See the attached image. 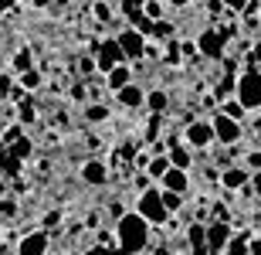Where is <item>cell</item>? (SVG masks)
<instances>
[{
	"label": "cell",
	"instance_id": "1",
	"mask_svg": "<svg viewBox=\"0 0 261 255\" xmlns=\"http://www.w3.org/2000/svg\"><path fill=\"white\" fill-rule=\"evenodd\" d=\"M119 245H122V252L126 255H136L143 252L146 242H149V221H146L139 211H129V215L119 218Z\"/></svg>",
	"mask_w": 261,
	"mask_h": 255
},
{
	"label": "cell",
	"instance_id": "2",
	"mask_svg": "<svg viewBox=\"0 0 261 255\" xmlns=\"http://www.w3.org/2000/svg\"><path fill=\"white\" fill-rule=\"evenodd\" d=\"M136 211H139V215H143L149 225H163L166 215H170V211L163 207V197H160V191H156V187H146L143 194H139V201H136Z\"/></svg>",
	"mask_w": 261,
	"mask_h": 255
},
{
	"label": "cell",
	"instance_id": "3",
	"mask_svg": "<svg viewBox=\"0 0 261 255\" xmlns=\"http://www.w3.org/2000/svg\"><path fill=\"white\" fill-rule=\"evenodd\" d=\"M238 102L244 109H258L261 106V72L258 68H248L238 79Z\"/></svg>",
	"mask_w": 261,
	"mask_h": 255
},
{
	"label": "cell",
	"instance_id": "4",
	"mask_svg": "<svg viewBox=\"0 0 261 255\" xmlns=\"http://www.w3.org/2000/svg\"><path fill=\"white\" fill-rule=\"evenodd\" d=\"M214 140L217 143H224V147H234L238 140H241V123L238 119H231V116H224V112H217L214 116Z\"/></svg>",
	"mask_w": 261,
	"mask_h": 255
},
{
	"label": "cell",
	"instance_id": "5",
	"mask_svg": "<svg viewBox=\"0 0 261 255\" xmlns=\"http://www.w3.org/2000/svg\"><path fill=\"white\" fill-rule=\"evenodd\" d=\"M126 61V55H122V48H119L116 38H109L98 44V58H95V68L102 72V75H109V72L116 68V65H122Z\"/></svg>",
	"mask_w": 261,
	"mask_h": 255
},
{
	"label": "cell",
	"instance_id": "6",
	"mask_svg": "<svg viewBox=\"0 0 261 255\" xmlns=\"http://www.w3.org/2000/svg\"><path fill=\"white\" fill-rule=\"evenodd\" d=\"M224 41H227V38H224L221 31L207 28V31H200V38H197V51H200L203 58H214V61H217L224 55Z\"/></svg>",
	"mask_w": 261,
	"mask_h": 255
},
{
	"label": "cell",
	"instance_id": "7",
	"mask_svg": "<svg viewBox=\"0 0 261 255\" xmlns=\"http://www.w3.org/2000/svg\"><path fill=\"white\" fill-rule=\"evenodd\" d=\"M116 41H119V48H122V55H126V58H133V61L146 55V38H143L136 28H126Z\"/></svg>",
	"mask_w": 261,
	"mask_h": 255
},
{
	"label": "cell",
	"instance_id": "8",
	"mask_svg": "<svg viewBox=\"0 0 261 255\" xmlns=\"http://www.w3.org/2000/svg\"><path fill=\"white\" fill-rule=\"evenodd\" d=\"M184 136H187V143H190L194 150H203V147L214 143V126L211 123H190Z\"/></svg>",
	"mask_w": 261,
	"mask_h": 255
},
{
	"label": "cell",
	"instance_id": "9",
	"mask_svg": "<svg viewBox=\"0 0 261 255\" xmlns=\"http://www.w3.org/2000/svg\"><path fill=\"white\" fill-rule=\"evenodd\" d=\"M231 225L227 221H214V225H207V248L211 252H224V245L231 242Z\"/></svg>",
	"mask_w": 261,
	"mask_h": 255
},
{
	"label": "cell",
	"instance_id": "10",
	"mask_svg": "<svg viewBox=\"0 0 261 255\" xmlns=\"http://www.w3.org/2000/svg\"><path fill=\"white\" fill-rule=\"evenodd\" d=\"M160 184H163V191H176V194H187V191H190V177H187V170L170 167L163 177H160Z\"/></svg>",
	"mask_w": 261,
	"mask_h": 255
},
{
	"label": "cell",
	"instance_id": "11",
	"mask_svg": "<svg viewBox=\"0 0 261 255\" xmlns=\"http://www.w3.org/2000/svg\"><path fill=\"white\" fill-rule=\"evenodd\" d=\"M44 252H48V235L44 231H31L17 245V255H44Z\"/></svg>",
	"mask_w": 261,
	"mask_h": 255
},
{
	"label": "cell",
	"instance_id": "12",
	"mask_svg": "<svg viewBox=\"0 0 261 255\" xmlns=\"http://www.w3.org/2000/svg\"><path fill=\"white\" fill-rule=\"evenodd\" d=\"M116 96H119V102H122L126 109H139V106L146 102V92H143L139 85H136V82H129V85H122V88L116 92Z\"/></svg>",
	"mask_w": 261,
	"mask_h": 255
},
{
	"label": "cell",
	"instance_id": "13",
	"mask_svg": "<svg viewBox=\"0 0 261 255\" xmlns=\"http://www.w3.org/2000/svg\"><path fill=\"white\" fill-rule=\"evenodd\" d=\"M221 184L227 187V191H241V187H248L251 180H248V167H227L221 174Z\"/></svg>",
	"mask_w": 261,
	"mask_h": 255
},
{
	"label": "cell",
	"instance_id": "14",
	"mask_svg": "<svg viewBox=\"0 0 261 255\" xmlns=\"http://www.w3.org/2000/svg\"><path fill=\"white\" fill-rule=\"evenodd\" d=\"M82 177H85V184H106L109 180V167L102 164V160H88L85 167H82Z\"/></svg>",
	"mask_w": 261,
	"mask_h": 255
},
{
	"label": "cell",
	"instance_id": "15",
	"mask_svg": "<svg viewBox=\"0 0 261 255\" xmlns=\"http://www.w3.org/2000/svg\"><path fill=\"white\" fill-rule=\"evenodd\" d=\"M106 79H109L106 85L112 88V92H119V88H122V85H129V82H133V75H129V68H126V65H116V68L109 72Z\"/></svg>",
	"mask_w": 261,
	"mask_h": 255
},
{
	"label": "cell",
	"instance_id": "16",
	"mask_svg": "<svg viewBox=\"0 0 261 255\" xmlns=\"http://www.w3.org/2000/svg\"><path fill=\"white\" fill-rule=\"evenodd\" d=\"M251 248V235H231V242L224 245V255H248Z\"/></svg>",
	"mask_w": 261,
	"mask_h": 255
},
{
	"label": "cell",
	"instance_id": "17",
	"mask_svg": "<svg viewBox=\"0 0 261 255\" xmlns=\"http://www.w3.org/2000/svg\"><path fill=\"white\" fill-rule=\"evenodd\" d=\"M143 106H149V112H156V116H160V112H166L170 99H166V92L160 88V92H149V96H146V102H143Z\"/></svg>",
	"mask_w": 261,
	"mask_h": 255
},
{
	"label": "cell",
	"instance_id": "18",
	"mask_svg": "<svg viewBox=\"0 0 261 255\" xmlns=\"http://www.w3.org/2000/svg\"><path fill=\"white\" fill-rule=\"evenodd\" d=\"M170 167H173V164H170V157H163V153H156V157L149 160V167H146V170H149V177H156V180H160V177H163Z\"/></svg>",
	"mask_w": 261,
	"mask_h": 255
},
{
	"label": "cell",
	"instance_id": "19",
	"mask_svg": "<svg viewBox=\"0 0 261 255\" xmlns=\"http://www.w3.org/2000/svg\"><path fill=\"white\" fill-rule=\"evenodd\" d=\"M0 170H4L7 177L20 174V157H17V153H10V150H7V153H0Z\"/></svg>",
	"mask_w": 261,
	"mask_h": 255
},
{
	"label": "cell",
	"instance_id": "20",
	"mask_svg": "<svg viewBox=\"0 0 261 255\" xmlns=\"http://www.w3.org/2000/svg\"><path fill=\"white\" fill-rule=\"evenodd\" d=\"M170 164L180 167V170H187V167H190V150H187V147H173V150H170Z\"/></svg>",
	"mask_w": 261,
	"mask_h": 255
},
{
	"label": "cell",
	"instance_id": "21",
	"mask_svg": "<svg viewBox=\"0 0 261 255\" xmlns=\"http://www.w3.org/2000/svg\"><path fill=\"white\" fill-rule=\"evenodd\" d=\"M160 197H163L166 211H180V204H184V194H176V191H160Z\"/></svg>",
	"mask_w": 261,
	"mask_h": 255
},
{
	"label": "cell",
	"instance_id": "22",
	"mask_svg": "<svg viewBox=\"0 0 261 255\" xmlns=\"http://www.w3.org/2000/svg\"><path fill=\"white\" fill-rule=\"evenodd\" d=\"M41 85V72L38 68H28V72H20V88H38Z\"/></svg>",
	"mask_w": 261,
	"mask_h": 255
},
{
	"label": "cell",
	"instance_id": "23",
	"mask_svg": "<svg viewBox=\"0 0 261 255\" xmlns=\"http://www.w3.org/2000/svg\"><path fill=\"white\" fill-rule=\"evenodd\" d=\"M187 238H190V245H207V228L203 225H190L187 228Z\"/></svg>",
	"mask_w": 261,
	"mask_h": 255
},
{
	"label": "cell",
	"instance_id": "24",
	"mask_svg": "<svg viewBox=\"0 0 261 255\" xmlns=\"http://www.w3.org/2000/svg\"><path fill=\"white\" fill-rule=\"evenodd\" d=\"M85 119H88V123H102V119H109V109L95 102V106H88V109H85Z\"/></svg>",
	"mask_w": 261,
	"mask_h": 255
},
{
	"label": "cell",
	"instance_id": "25",
	"mask_svg": "<svg viewBox=\"0 0 261 255\" xmlns=\"http://www.w3.org/2000/svg\"><path fill=\"white\" fill-rule=\"evenodd\" d=\"M224 116H231V119H238V123H241V116H244V106L241 102H238V99H231V102H224Z\"/></svg>",
	"mask_w": 261,
	"mask_h": 255
},
{
	"label": "cell",
	"instance_id": "26",
	"mask_svg": "<svg viewBox=\"0 0 261 255\" xmlns=\"http://www.w3.org/2000/svg\"><path fill=\"white\" fill-rule=\"evenodd\" d=\"M14 68H17V72L34 68V58H31V51H17V55H14Z\"/></svg>",
	"mask_w": 261,
	"mask_h": 255
},
{
	"label": "cell",
	"instance_id": "27",
	"mask_svg": "<svg viewBox=\"0 0 261 255\" xmlns=\"http://www.w3.org/2000/svg\"><path fill=\"white\" fill-rule=\"evenodd\" d=\"M143 14H146L149 20H160V14H163V7H160L156 0H146V4H143Z\"/></svg>",
	"mask_w": 261,
	"mask_h": 255
},
{
	"label": "cell",
	"instance_id": "28",
	"mask_svg": "<svg viewBox=\"0 0 261 255\" xmlns=\"http://www.w3.org/2000/svg\"><path fill=\"white\" fill-rule=\"evenodd\" d=\"M34 116H38V112L31 106V99H24V102H20V123H34Z\"/></svg>",
	"mask_w": 261,
	"mask_h": 255
},
{
	"label": "cell",
	"instance_id": "29",
	"mask_svg": "<svg viewBox=\"0 0 261 255\" xmlns=\"http://www.w3.org/2000/svg\"><path fill=\"white\" fill-rule=\"evenodd\" d=\"M143 4H146V0H122V10L133 17V14H143Z\"/></svg>",
	"mask_w": 261,
	"mask_h": 255
},
{
	"label": "cell",
	"instance_id": "30",
	"mask_svg": "<svg viewBox=\"0 0 261 255\" xmlns=\"http://www.w3.org/2000/svg\"><path fill=\"white\" fill-rule=\"evenodd\" d=\"M10 147H14L10 153H17V157H28V153H31V140H17V143H10Z\"/></svg>",
	"mask_w": 261,
	"mask_h": 255
},
{
	"label": "cell",
	"instance_id": "31",
	"mask_svg": "<svg viewBox=\"0 0 261 255\" xmlns=\"http://www.w3.org/2000/svg\"><path fill=\"white\" fill-rule=\"evenodd\" d=\"M85 255H119V252H116L112 245H92V248H88Z\"/></svg>",
	"mask_w": 261,
	"mask_h": 255
},
{
	"label": "cell",
	"instance_id": "32",
	"mask_svg": "<svg viewBox=\"0 0 261 255\" xmlns=\"http://www.w3.org/2000/svg\"><path fill=\"white\" fill-rule=\"evenodd\" d=\"M0 215L14 218V215H17V204H14V201H0Z\"/></svg>",
	"mask_w": 261,
	"mask_h": 255
},
{
	"label": "cell",
	"instance_id": "33",
	"mask_svg": "<svg viewBox=\"0 0 261 255\" xmlns=\"http://www.w3.org/2000/svg\"><path fill=\"white\" fill-rule=\"evenodd\" d=\"M95 17H98V20H109V17H112L109 4H95Z\"/></svg>",
	"mask_w": 261,
	"mask_h": 255
},
{
	"label": "cell",
	"instance_id": "34",
	"mask_svg": "<svg viewBox=\"0 0 261 255\" xmlns=\"http://www.w3.org/2000/svg\"><path fill=\"white\" fill-rule=\"evenodd\" d=\"M244 164H248L251 170H261V153H258V150H254V153H248V160H244Z\"/></svg>",
	"mask_w": 261,
	"mask_h": 255
},
{
	"label": "cell",
	"instance_id": "35",
	"mask_svg": "<svg viewBox=\"0 0 261 255\" xmlns=\"http://www.w3.org/2000/svg\"><path fill=\"white\" fill-rule=\"evenodd\" d=\"M214 218H217V221H227V218H231V211H227L224 204H217V207H214Z\"/></svg>",
	"mask_w": 261,
	"mask_h": 255
},
{
	"label": "cell",
	"instance_id": "36",
	"mask_svg": "<svg viewBox=\"0 0 261 255\" xmlns=\"http://www.w3.org/2000/svg\"><path fill=\"white\" fill-rule=\"evenodd\" d=\"M17 140H20V129H17V126L4 133V143H17Z\"/></svg>",
	"mask_w": 261,
	"mask_h": 255
},
{
	"label": "cell",
	"instance_id": "37",
	"mask_svg": "<svg viewBox=\"0 0 261 255\" xmlns=\"http://www.w3.org/2000/svg\"><path fill=\"white\" fill-rule=\"evenodd\" d=\"M224 7H231V10H244V7H248V0H224Z\"/></svg>",
	"mask_w": 261,
	"mask_h": 255
},
{
	"label": "cell",
	"instance_id": "38",
	"mask_svg": "<svg viewBox=\"0 0 261 255\" xmlns=\"http://www.w3.org/2000/svg\"><path fill=\"white\" fill-rule=\"evenodd\" d=\"M251 191H254V194H258V197H261V170H258V174H254V177H251Z\"/></svg>",
	"mask_w": 261,
	"mask_h": 255
},
{
	"label": "cell",
	"instance_id": "39",
	"mask_svg": "<svg viewBox=\"0 0 261 255\" xmlns=\"http://www.w3.org/2000/svg\"><path fill=\"white\" fill-rule=\"evenodd\" d=\"M190 255H211V248L207 245H190Z\"/></svg>",
	"mask_w": 261,
	"mask_h": 255
},
{
	"label": "cell",
	"instance_id": "40",
	"mask_svg": "<svg viewBox=\"0 0 261 255\" xmlns=\"http://www.w3.org/2000/svg\"><path fill=\"white\" fill-rule=\"evenodd\" d=\"M248 255H261V238H251V248H248Z\"/></svg>",
	"mask_w": 261,
	"mask_h": 255
},
{
	"label": "cell",
	"instance_id": "41",
	"mask_svg": "<svg viewBox=\"0 0 261 255\" xmlns=\"http://www.w3.org/2000/svg\"><path fill=\"white\" fill-rule=\"evenodd\" d=\"M184 55H187V58H197V55H200V51H197L194 44H190V41H187V44H184Z\"/></svg>",
	"mask_w": 261,
	"mask_h": 255
},
{
	"label": "cell",
	"instance_id": "42",
	"mask_svg": "<svg viewBox=\"0 0 261 255\" xmlns=\"http://www.w3.org/2000/svg\"><path fill=\"white\" fill-rule=\"evenodd\" d=\"M136 167H139V170L149 167V157H146V153H139V157H136Z\"/></svg>",
	"mask_w": 261,
	"mask_h": 255
},
{
	"label": "cell",
	"instance_id": "43",
	"mask_svg": "<svg viewBox=\"0 0 261 255\" xmlns=\"http://www.w3.org/2000/svg\"><path fill=\"white\" fill-rule=\"evenodd\" d=\"M71 99H85V85H75V88H71Z\"/></svg>",
	"mask_w": 261,
	"mask_h": 255
},
{
	"label": "cell",
	"instance_id": "44",
	"mask_svg": "<svg viewBox=\"0 0 261 255\" xmlns=\"http://www.w3.org/2000/svg\"><path fill=\"white\" fill-rule=\"evenodd\" d=\"M14 7V0H0V17H4V10H10Z\"/></svg>",
	"mask_w": 261,
	"mask_h": 255
},
{
	"label": "cell",
	"instance_id": "45",
	"mask_svg": "<svg viewBox=\"0 0 261 255\" xmlns=\"http://www.w3.org/2000/svg\"><path fill=\"white\" fill-rule=\"evenodd\" d=\"M166 4H170V7H187L190 0H166Z\"/></svg>",
	"mask_w": 261,
	"mask_h": 255
},
{
	"label": "cell",
	"instance_id": "46",
	"mask_svg": "<svg viewBox=\"0 0 261 255\" xmlns=\"http://www.w3.org/2000/svg\"><path fill=\"white\" fill-rule=\"evenodd\" d=\"M28 4H34V7H48V0H28Z\"/></svg>",
	"mask_w": 261,
	"mask_h": 255
},
{
	"label": "cell",
	"instance_id": "47",
	"mask_svg": "<svg viewBox=\"0 0 261 255\" xmlns=\"http://www.w3.org/2000/svg\"><path fill=\"white\" fill-rule=\"evenodd\" d=\"M254 58H258V65H261V44H258V48H254Z\"/></svg>",
	"mask_w": 261,
	"mask_h": 255
},
{
	"label": "cell",
	"instance_id": "48",
	"mask_svg": "<svg viewBox=\"0 0 261 255\" xmlns=\"http://www.w3.org/2000/svg\"><path fill=\"white\" fill-rule=\"evenodd\" d=\"M211 255H224V252H211Z\"/></svg>",
	"mask_w": 261,
	"mask_h": 255
}]
</instances>
